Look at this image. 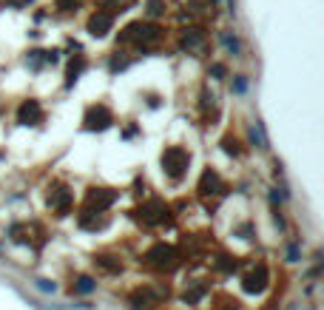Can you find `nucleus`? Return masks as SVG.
<instances>
[{
	"instance_id": "obj_3",
	"label": "nucleus",
	"mask_w": 324,
	"mask_h": 310,
	"mask_svg": "<svg viewBox=\"0 0 324 310\" xmlns=\"http://www.w3.org/2000/svg\"><path fill=\"white\" fill-rule=\"evenodd\" d=\"M145 259L151 262V265H157V267H173L176 265V251H173V248H165V245H157V248H151V251L145 253Z\"/></svg>"
},
{
	"instance_id": "obj_8",
	"label": "nucleus",
	"mask_w": 324,
	"mask_h": 310,
	"mask_svg": "<svg viewBox=\"0 0 324 310\" xmlns=\"http://www.w3.org/2000/svg\"><path fill=\"white\" fill-rule=\"evenodd\" d=\"M262 288H265V267H259L256 273H250L245 279V290H247V293H256V290H262Z\"/></svg>"
},
{
	"instance_id": "obj_5",
	"label": "nucleus",
	"mask_w": 324,
	"mask_h": 310,
	"mask_svg": "<svg viewBox=\"0 0 324 310\" xmlns=\"http://www.w3.org/2000/svg\"><path fill=\"white\" fill-rule=\"evenodd\" d=\"M111 202H114V191H91L86 205H88V211H97V214H100V211H105Z\"/></svg>"
},
{
	"instance_id": "obj_1",
	"label": "nucleus",
	"mask_w": 324,
	"mask_h": 310,
	"mask_svg": "<svg viewBox=\"0 0 324 310\" xmlns=\"http://www.w3.org/2000/svg\"><path fill=\"white\" fill-rule=\"evenodd\" d=\"M123 40H134V43H154V40H159V29L157 26H148V23H134V26H128L123 35Z\"/></svg>"
},
{
	"instance_id": "obj_16",
	"label": "nucleus",
	"mask_w": 324,
	"mask_h": 310,
	"mask_svg": "<svg viewBox=\"0 0 324 310\" xmlns=\"http://www.w3.org/2000/svg\"><path fill=\"white\" fill-rule=\"evenodd\" d=\"M77 3H80V0H57V6H60V9H74Z\"/></svg>"
},
{
	"instance_id": "obj_13",
	"label": "nucleus",
	"mask_w": 324,
	"mask_h": 310,
	"mask_svg": "<svg viewBox=\"0 0 324 310\" xmlns=\"http://www.w3.org/2000/svg\"><path fill=\"white\" fill-rule=\"evenodd\" d=\"M102 3H111L108 9H120V12H123V6H131L134 0H102Z\"/></svg>"
},
{
	"instance_id": "obj_6",
	"label": "nucleus",
	"mask_w": 324,
	"mask_h": 310,
	"mask_svg": "<svg viewBox=\"0 0 324 310\" xmlns=\"http://www.w3.org/2000/svg\"><path fill=\"white\" fill-rule=\"evenodd\" d=\"M108 123H111V114H108V109H102V106H94V109H88V114H86V125H88V128H105Z\"/></svg>"
},
{
	"instance_id": "obj_9",
	"label": "nucleus",
	"mask_w": 324,
	"mask_h": 310,
	"mask_svg": "<svg viewBox=\"0 0 324 310\" xmlns=\"http://www.w3.org/2000/svg\"><path fill=\"white\" fill-rule=\"evenodd\" d=\"M68 205H71V194H68V191H57V194H51V208H54V211L65 214Z\"/></svg>"
},
{
	"instance_id": "obj_4",
	"label": "nucleus",
	"mask_w": 324,
	"mask_h": 310,
	"mask_svg": "<svg viewBox=\"0 0 324 310\" xmlns=\"http://www.w3.org/2000/svg\"><path fill=\"white\" fill-rule=\"evenodd\" d=\"M165 214H168V208L159 199H151L145 208H139V217H142L145 222H162V219H165Z\"/></svg>"
},
{
	"instance_id": "obj_12",
	"label": "nucleus",
	"mask_w": 324,
	"mask_h": 310,
	"mask_svg": "<svg viewBox=\"0 0 324 310\" xmlns=\"http://www.w3.org/2000/svg\"><path fill=\"white\" fill-rule=\"evenodd\" d=\"M185 49H199L202 43H205V37H202V31L199 29H191V31H185Z\"/></svg>"
},
{
	"instance_id": "obj_2",
	"label": "nucleus",
	"mask_w": 324,
	"mask_h": 310,
	"mask_svg": "<svg viewBox=\"0 0 324 310\" xmlns=\"http://www.w3.org/2000/svg\"><path fill=\"white\" fill-rule=\"evenodd\" d=\"M162 165H165V171L171 174V177H179L188 168V154L182 151V148H168V151L162 154Z\"/></svg>"
},
{
	"instance_id": "obj_15",
	"label": "nucleus",
	"mask_w": 324,
	"mask_h": 310,
	"mask_svg": "<svg viewBox=\"0 0 324 310\" xmlns=\"http://www.w3.org/2000/svg\"><path fill=\"white\" fill-rule=\"evenodd\" d=\"M148 12H151V15H159V12H162V0H148Z\"/></svg>"
},
{
	"instance_id": "obj_11",
	"label": "nucleus",
	"mask_w": 324,
	"mask_h": 310,
	"mask_svg": "<svg viewBox=\"0 0 324 310\" xmlns=\"http://www.w3.org/2000/svg\"><path fill=\"white\" fill-rule=\"evenodd\" d=\"M216 188H219V177H216L213 171H208L205 177H202V185H199V194H216Z\"/></svg>"
},
{
	"instance_id": "obj_14",
	"label": "nucleus",
	"mask_w": 324,
	"mask_h": 310,
	"mask_svg": "<svg viewBox=\"0 0 324 310\" xmlns=\"http://www.w3.org/2000/svg\"><path fill=\"white\" fill-rule=\"evenodd\" d=\"M91 288H94V282H91V279H80V285H77V290H80V293H88Z\"/></svg>"
},
{
	"instance_id": "obj_7",
	"label": "nucleus",
	"mask_w": 324,
	"mask_h": 310,
	"mask_svg": "<svg viewBox=\"0 0 324 310\" xmlns=\"http://www.w3.org/2000/svg\"><path fill=\"white\" fill-rule=\"evenodd\" d=\"M111 23H114L111 12H97V15L88 20V29H91V35H105V31L111 29Z\"/></svg>"
},
{
	"instance_id": "obj_10",
	"label": "nucleus",
	"mask_w": 324,
	"mask_h": 310,
	"mask_svg": "<svg viewBox=\"0 0 324 310\" xmlns=\"http://www.w3.org/2000/svg\"><path fill=\"white\" fill-rule=\"evenodd\" d=\"M37 117H40V106H37L34 100H31V102H23V109H20V123L29 125L31 120H37Z\"/></svg>"
}]
</instances>
